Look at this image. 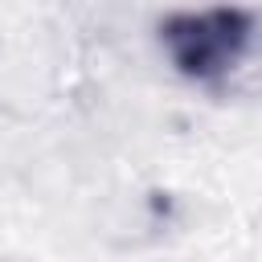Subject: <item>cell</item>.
I'll list each match as a JSON object with an SVG mask.
<instances>
[{"label":"cell","mask_w":262,"mask_h":262,"mask_svg":"<svg viewBox=\"0 0 262 262\" xmlns=\"http://www.w3.org/2000/svg\"><path fill=\"white\" fill-rule=\"evenodd\" d=\"M160 41L172 66L201 82H229L242 66L250 45L258 41V25L242 8H205V12H176L160 25Z\"/></svg>","instance_id":"obj_1"}]
</instances>
